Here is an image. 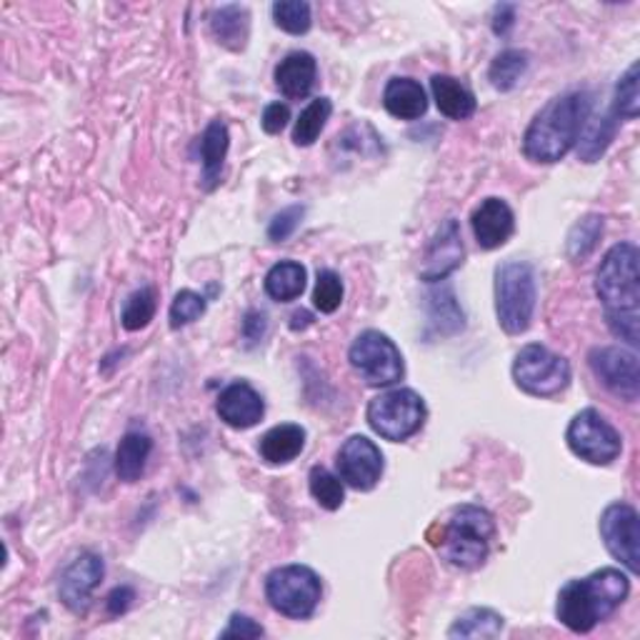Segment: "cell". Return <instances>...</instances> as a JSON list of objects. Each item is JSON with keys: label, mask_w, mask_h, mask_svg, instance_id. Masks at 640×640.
<instances>
[{"label": "cell", "mask_w": 640, "mask_h": 640, "mask_svg": "<svg viewBox=\"0 0 640 640\" xmlns=\"http://www.w3.org/2000/svg\"><path fill=\"white\" fill-rule=\"evenodd\" d=\"M265 328H269V321L261 311H248L243 321V338L248 346H255L265 336Z\"/></svg>", "instance_id": "41"}, {"label": "cell", "mask_w": 640, "mask_h": 640, "mask_svg": "<svg viewBox=\"0 0 640 640\" xmlns=\"http://www.w3.org/2000/svg\"><path fill=\"white\" fill-rule=\"evenodd\" d=\"M513 380L528 396H560L570 386V363L541 343H528L513 360Z\"/></svg>", "instance_id": "8"}, {"label": "cell", "mask_w": 640, "mask_h": 640, "mask_svg": "<svg viewBox=\"0 0 640 640\" xmlns=\"http://www.w3.org/2000/svg\"><path fill=\"white\" fill-rule=\"evenodd\" d=\"M600 235H604V216L590 213L586 218L570 228L568 241H566V251L573 263H583L588 261L590 253L598 248Z\"/></svg>", "instance_id": "28"}, {"label": "cell", "mask_w": 640, "mask_h": 640, "mask_svg": "<svg viewBox=\"0 0 640 640\" xmlns=\"http://www.w3.org/2000/svg\"><path fill=\"white\" fill-rule=\"evenodd\" d=\"M630 578L620 568H600L560 588L556 616L573 633H590L626 604Z\"/></svg>", "instance_id": "3"}, {"label": "cell", "mask_w": 640, "mask_h": 640, "mask_svg": "<svg viewBox=\"0 0 640 640\" xmlns=\"http://www.w3.org/2000/svg\"><path fill=\"white\" fill-rule=\"evenodd\" d=\"M303 448H305V428L295 423H281L271 428V431L261 438V443H258L261 458L271 465L295 461V458L303 453Z\"/></svg>", "instance_id": "23"}, {"label": "cell", "mask_w": 640, "mask_h": 640, "mask_svg": "<svg viewBox=\"0 0 640 640\" xmlns=\"http://www.w3.org/2000/svg\"><path fill=\"white\" fill-rule=\"evenodd\" d=\"M305 281H308V273L301 263L281 261L265 275V293L279 303H293L303 295Z\"/></svg>", "instance_id": "26"}, {"label": "cell", "mask_w": 640, "mask_h": 640, "mask_svg": "<svg viewBox=\"0 0 640 640\" xmlns=\"http://www.w3.org/2000/svg\"><path fill=\"white\" fill-rule=\"evenodd\" d=\"M348 360L373 388L394 386L406 376V363L398 346L380 331L360 333L348 350Z\"/></svg>", "instance_id": "9"}, {"label": "cell", "mask_w": 640, "mask_h": 640, "mask_svg": "<svg viewBox=\"0 0 640 640\" xmlns=\"http://www.w3.org/2000/svg\"><path fill=\"white\" fill-rule=\"evenodd\" d=\"M153 315H156V291L146 285V288H138L128 295V301L123 305L120 313V323L126 331L136 333L148 326Z\"/></svg>", "instance_id": "33"}, {"label": "cell", "mask_w": 640, "mask_h": 640, "mask_svg": "<svg viewBox=\"0 0 640 640\" xmlns=\"http://www.w3.org/2000/svg\"><path fill=\"white\" fill-rule=\"evenodd\" d=\"M305 213L303 206H291V208H283L279 216L273 218L271 225H269V238L273 243H283L288 241V238L295 233V228L301 225V218Z\"/></svg>", "instance_id": "38"}, {"label": "cell", "mask_w": 640, "mask_h": 640, "mask_svg": "<svg viewBox=\"0 0 640 640\" xmlns=\"http://www.w3.org/2000/svg\"><path fill=\"white\" fill-rule=\"evenodd\" d=\"M590 93L570 91L556 95L536 113L523 136V153L533 164H558L568 156L580 138V130L590 116Z\"/></svg>", "instance_id": "2"}, {"label": "cell", "mask_w": 640, "mask_h": 640, "mask_svg": "<svg viewBox=\"0 0 640 640\" xmlns=\"http://www.w3.org/2000/svg\"><path fill=\"white\" fill-rule=\"evenodd\" d=\"M338 478L356 491H373L384 475V453L366 436H350L340 445L338 458Z\"/></svg>", "instance_id": "13"}, {"label": "cell", "mask_w": 640, "mask_h": 640, "mask_svg": "<svg viewBox=\"0 0 640 640\" xmlns=\"http://www.w3.org/2000/svg\"><path fill=\"white\" fill-rule=\"evenodd\" d=\"M265 633L263 626H258L253 618L233 613L228 620V628L221 633V638H261Z\"/></svg>", "instance_id": "40"}, {"label": "cell", "mask_w": 640, "mask_h": 640, "mask_svg": "<svg viewBox=\"0 0 640 640\" xmlns=\"http://www.w3.org/2000/svg\"><path fill=\"white\" fill-rule=\"evenodd\" d=\"M331 113H333L331 98H315L305 105V111L301 113L298 120H295V128H293L295 146H303V148L313 146V143L321 138L323 128H326Z\"/></svg>", "instance_id": "31"}, {"label": "cell", "mask_w": 640, "mask_h": 640, "mask_svg": "<svg viewBox=\"0 0 640 640\" xmlns=\"http://www.w3.org/2000/svg\"><path fill=\"white\" fill-rule=\"evenodd\" d=\"M428 313H431V326L441 336H451V333L463 331L465 326V315L458 308L451 288H441L428 295Z\"/></svg>", "instance_id": "29"}, {"label": "cell", "mask_w": 640, "mask_h": 640, "mask_svg": "<svg viewBox=\"0 0 640 640\" xmlns=\"http://www.w3.org/2000/svg\"><path fill=\"white\" fill-rule=\"evenodd\" d=\"M323 586L318 573L308 566H281L265 578V598L281 616L305 620L321 604Z\"/></svg>", "instance_id": "7"}, {"label": "cell", "mask_w": 640, "mask_h": 640, "mask_svg": "<svg viewBox=\"0 0 640 640\" xmlns=\"http://www.w3.org/2000/svg\"><path fill=\"white\" fill-rule=\"evenodd\" d=\"M228 148H231L228 126L223 120H213L206 128L203 138H200V160H203V178H200V186L206 190H213L221 183Z\"/></svg>", "instance_id": "21"}, {"label": "cell", "mask_w": 640, "mask_h": 640, "mask_svg": "<svg viewBox=\"0 0 640 640\" xmlns=\"http://www.w3.org/2000/svg\"><path fill=\"white\" fill-rule=\"evenodd\" d=\"M315 78H318V63L311 53L295 51L275 65V85L291 101H301L313 91Z\"/></svg>", "instance_id": "18"}, {"label": "cell", "mask_w": 640, "mask_h": 640, "mask_svg": "<svg viewBox=\"0 0 640 640\" xmlns=\"http://www.w3.org/2000/svg\"><path fill=\"white\" fill-rule=\"evenodd\" d=\"M495 538L493 515L481 505H458L448 521L428 531V541L455 568L475 570L489 560L491 541Z\"/></svg>", "instance_id": "4"}, {"label": "cell", "mask_w": 640, "mask_h": 640, "mask_svg": "<svg viewBox=\"0 0 640 640\" xmlns=\"http://www.w3.org/2000/svg\"><path fill=\"white\" fill-rule=\"evenodd\" d=\"M638 245L618 243L610 248L600 261L596 273V295L606 311L608 328L616 338L628 343V348L638 346Z\"/></svg>", "instance_id": "1"}, {"label": "cell", "mask_w": 640, "mask_h": 640, "mask_svg": "<svg viewBox=\"0 0 640 640\" xmlns=\"http://www.w3.org/2000/svg\"><path fill=\"white\" fill-rule=\"evenodd\" d=\"M590 370L604 384L610 394L636 403L640 396V373H638V356L633 348L620 346H604L590 350L588 356Z\"/></svg>", "instance_id": "12"}, {"label": "cell", "mask_w": 640, "mask_h": 640, "mask_svg": "<svg viewBox=\"0 0 640 640\" xmlns=\"http://www.w3.org/2000/svg\"><path fill=\"white\" fill-rule=\"evenodd\" d=\"M431 91L438 111L451 120H468L475 113V95L453 75H433Z\"/></svg>", "instance_id": "22"}, {"label": "cell", "mask_w": 640, "mask_h": 640, "mask_svg": "<svg viewBox=\"0 0 640 640\" xmlns=\"http://www.w3.org/2000/svg\"><path fill=\"white\" fill-rule=\"evenodd\" d=\"M133 600H136V594H133V588L120 586L108 596V600H105V606H108L111 616H123L133 606Z\"/></svg>", "instance_id": "42"}, {"label": "cell", "mask_w": 640, "mask_h": 640, "mask_svg": "<svg viewBox=\"0 0 640 640\" xmlns=\"http://www.w3.org/2000/svg\"><path fill=\"white\" fill-rule=\"evenodd\" d=\"M291 120V108L285 103H271L269 108L263 111V120L261 126L263 130L269 133V136H279V133L288 126Z\"/></svg>", "instance_id": "39"}, {"label": "cell", "mask_w": 640, "mask_h": 640, "mask_svg": "<svg viewBox=\"0 0 640 640\" xmlns=\"http://www.w3.org/2000/svg\"><path fill=\"white\" fill-rule=\"evenodd\" d=\"M465 248L461 238V228H458L455 218H448L441 228L433 233L431 241L426 245L423 263H420V279L426 283H441L448 275L455 273L463 265Z\"/></svg>", "instance_id": "14"}, {"label": "cell", "mask_w": 640, "mask_h": 640, "mask_svg": "<svg viewBox=\"0 0 640 640\" xmlns=\"http://www.w3.org/2000/svg\"><path fill=\"white\" fill-rule=\"evenodd\" d=\"M210 35L228 51H243L248 43V33H251V15H248L245 6H221L208 15Z\"/></svg>", "instance_id": "19"}, {"label": "cell", "mask_w": 640, "mask_h": 640, "mask_svg": "<svg viewBox=\"0 0 640 640\" xmlns=\"http://www.w3.org/2000/svg\"><path fill=\"white\" fill-rule=\"evenodd\" d=\"M638 511L630 503H610L608 508L600 515V538H604L606 548L620 566L628 573H638L640 560V525H638Z\"/></svg>", "instance_id": "11"}, {"label": "cell", "mask_w": 640, "mask_h": 640, "mask_svg": "<svg viewBox=\"0 0 640 640\" xmlns=\"http://www.w3.org/2000/svg\"><path fill=\"white\" fill-rule=\"evenodd\" d=\"M566 441L570 451L590 465H610L623 451V438L596 408L580 410L570 420Z\"/></svg>", "instance_id": "10"}, {"label": "cell", "mask_w": 640, "mask_h": 640, "mask_svg": "<svg viewBox=\"0 0 640 640\" xmlns=\"http://www.w3.org/2000/svg\"><path fill=\"white\" fill-rule=\"evenodd\" d=\"M206 298L196 291H180L176 293L174 303H170V328L178 331V328H186L190 323H196L200 315L206 313Z\"/></svg>", "instance_id": "36"}, {"label": "cell", "mask_w": 640, "mask_h": 640, "mask_svg": "<svg viewBox=\"0 0 640 640\" xmlns=\"http://www.w3.org/2000/svg\"><path fill=\"white\" fill-rule=\"evenodd\" d=\"M384 105L398 120H418L428 111V95L413 78H390L384 91Z\"/></svg>", "instance_id": "20"}, {"label": "cell", "mask_w": 640, "mask_h": 640, "mask_svg": "<svg viewBox=\"0 0 640 640\" xmlns=\"http://www.w3.org/2000/svg\"><path fill=\"white\" fill-rule=\"evenodd\" d=\"M273 21L281 31L291 35L308 33L313 23L311 6L305 0H279V3H273Z\"/></svg>", "instance_id": "34"}, {"label": "cell", "mask_w": 640, "mask_h": 640, "mask_svg": "<svg viewBox=\"0 0 640 640\" xmlns=\"http://www.w3.org/2000/svg\"><path fill=\"white\" fill-rule=\"evenodd\" d=\"M640 108V93H638V63L630 65L623 78L616 85V98H613V113L618 118L636 120Z\"/></svg>", "instance_id": "35"}, {"label": "cell", "mask_w": 640, "mask_h": 640, "mask_svg": "<svg viewBox=\"0 0 640 640\" xmlns=\"http://www.w3.org/2000/svg\"><path fill=\"white\" fill-rule=\"evenodd\" d=\"M343 303V281L336 271H318V281H315L313 305L321 313H336Z\"/></svg>", "instance_id": "37"}, {"label": "cell", "mask_w": 640, "mask_h": 640, "mask_svg": "<svg viewBox=\"0 0 640 640\" xmlns=\"http://www.w3.org/2000/svg\"><path fill=\"white\" fill-rule=\"evenodd\" d=\"M153 451V441L148 433L130 431L120 438L116 451V475L123 483H136L146 471V463Z\"/></svg>", "instance_id": "24"}, {"label": "cell", "mask_w": 640, "mask_h": 640, "mask_svg": "<svg viewBox=\"0 0 640 640\" xmlns=\"http://www.w3.org/2000/svg\"><path fill=\"white\" fill-rule=\"evenodd\" d=\"M515 11H518V8L511 6V3L495 6V11H493V33L495 35H508V31L515 23Z\"/></svg>", "instance_id": "43"}, {"label": "cell", "mask_w": 640, "mask_h": 640, "mask_svg": "<svg viewBox=\"0 0 640 640\" xmlns=\"http://www.w3.org/2000/svg\"><path fill=\"white\" fill-rule=\"evenodd\" d=\"M475 243L483 251H495L511 241L515 231V216L503 198H485L471 216Z\"/></svg>", "instance_id": "17"}, {"label": "cell", "mask_w": 640, "mask_h": 640, "mask_svg": "<svg viewBox=\"0 0 640 640\" xmlns=\"http://www.w3.org/2000/svg\"><path fill=\"white\" fill-rule=\"evenodd\" d=\"M536 311V271L531 263L508 261L495 269V315L508 336L531 328Z\"/></svg>", "instance_id": "5"}, {"label": "cell", "mask_w": 640, "mask_h": 640, "mask_svg": "<svg viewBox=\"0 0 640 640\" xmlns=\"http://www.w3.org/2000/svg\"><path fill=\"white\" fill-rule=\"evenodd\" d=\"M216 413L221 416L225 426L235 428V431H248V428L261 423L265 403L251 384L235 380V384L221 390V396L216 400Z\"/></svg>", "instance_id": "16"}, {"label": "cell", "mask_w": 640, "mask_h": 640, "mask_svg": "<svg viewBox=\"0 0 640 640\" xmlns=\"http://www.w3.org/2000/svg\"><path fill=\"white\" fill-rule=\"evenodd\" d=\"M103 576H105L103 558L95 556V553H81L61 576L59 596L63 600V606L71 608L73 613H83L91 604L93 590L101 586Z\"/></svg>", "instance_id": "15"}, {"label": "cell", "mask_w": 640, "mask_h": 640, "mask_svg": "<svg viewBox=\"0 0 640 640\" xmlns=\"http://www.w3.org/2000/svg\"><path fill=\"white\" fill-rule=\"evenodd\" d=\"M618 116L613 111L604 113V116H596L586 120V126L580 130L578 138V156L583 164H596V160L604 156L610 143L616 138L618 130Z\"/></svg>", "instance_id": "25"}, {"label": "cell", "mask_w": 640, "mask_h": 640, "mask_svg": "<svg viewBox=\"0 0 640 640\" xmlns=\"http://www.w3.org/2000/svg\"><path fill=\"white\" fill-rule=\"evenodd\" d=\"M525 71H528V53L518 51V48H508V51L495 55L489 69V81L495 91L508 93L518 85Z\"/></svg>", "instance_id": "30"}, {"label": "cell", "mask_w": 640, "mask_h": 640, "mask_svg": "<svg viewBox=\"0 0 640 640\" xmlns=\"http://www.w3.org/2000/svg\"><path fill=\"white\" fill-rule=\"evenodd\" d=\"M311 495L315 503L326 511H338L343 501H346V489H343V481L338 475H333L328 468L315 465L311 471Z\"/></svg>", "instance_id": "32"}, {"label": "cell", "mask_w": 640, "mask_h": 640, "mask_svg": "<svg viewBox=\"0 0 640 640\" xmlns=\"http://www.w3.org/2000/svg\"><path fill=\"white\" fill-rule=\"evenodd\" d=\"M368 426L380 438L403 443L416 436L426 423V400L413 388H394L376 396L368 403Z\"/></svg>", "instance_id": "6"}, {"label": "cell", "mask_w": 640, "mask_h": 640, "mask_svg": "<svg viewBox=\"0 0 640 640\" xmlns=\"http://www.w3.org/2000/svg\"><path fill=\"white\" fill-rule=\"evenodd\" d=\"M503 630V616L491 608H471L448 630V638H495Z\"/></svg>", "instance_id": "27"}]
</instances>
